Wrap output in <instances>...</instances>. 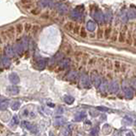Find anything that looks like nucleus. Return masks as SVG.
Masks as SVG:
<instances>
[{"instance_id": "f257e3e1", "label": "nucleus", "mask_w": 136, "mask_h": 136, "mask_svg": "<svg viewBox=\"0 0 136 136\" xmlns=\"http://www.w3.org/2000/svg\"><path fill=\"white\" fill-rule=\"evenodd\" d=\"M90 79H91V82L93 83L94 85H95L96 88H99L101 83V77L99 76V74H98V72H97L96 71H93L91 72Z\"/></svg>"}, {"instance_id": "f03ea898", "label": "nucleus", "mask_w": 136, "mask_h": 136, "mask_svg": "<svg viewBox=\"0 0 136 136\" xmlns=\"http://www.w3.org/2000/svg\"><path fill=\"white\" fill-rule=\"evenodd\" d=\"M80 85L82 86L83 88H85V89L90 88V86H91V83H90V79L86 74H83V75L81 76Z\"/></svg>"}, {"instance_id": "7ed1b4c3", "label": "nucleus", "mask_w": 136, "mask_h": 136, "mask_svg": "<svg viewBox=\"0 0 136 136\" xmlns=\"http://www.w3.org/2000/svg\"><path fill=\"white\" fill-rule=\"evenodd\" d=\"M6 34H7V37L9 38V40H13L15 37V34H16V31H15V27L14 26H10L8 29L5 30Z\"/></svg>"}, {"instance_id": "20e7f679", "label": "nucleus", "mask_w": 136, "mask_h": 136, "mask_svg": "<svg viewBox=\"0 0 136 136\" xmlns=\"http://www.w3.org/2000/svg\"><path fill=\"white\" fill-rule=\"evenodd\" d=\"M109 91L111 93H117V92L119 90V84L117 82H112V83L109 85Z\"/></svg>"}, {"instance_id": "39448f33", "label": "nucleus", "mask_w": 136, "mask_h": 136, "mask_svg": "<svg viewBox=\"0 0 136 136\" xmlns=\"http://www.w3.org/2000/svg\"><path fill=\"white\" fill-rule=\"evenodd\" d=\"M23 125H24V127L26 128V129H28V130L32 131V133H36L37 132V128L34 126L33 124H32L31 123H29V122H23Z\"/></svg>"}, {"instance_id": "423d86ee", "label": "nucleus", "mask_w": 136, "mask_h": 136, "mask_svg": "<svg viewBox=\"0 0 136 136\" xmlns=\"http://www.w3.org/2000/svg\"><path fill=\"white\" fill-rule=\"evenodd\" d=\"M134 90L132 89L131 88H127L125 89L124 91V95H125V98L127 100H131L134 98Z\"/></svg>"}, {"instance_id": "0eeeda50", "label": "nucleus", "mask_w": 136, "mask_h": 136, "mask_svg": "<svg viewBox=\"0 0 136 136\" xmlns=\"http://www.w3.org/2000/svg\"><path fill=\"white\" fill-rule=\"evenodd\" d=\"M70 62H71L70 59L65 58V59H63V60H60V62L59 63V66H60V68H61V69H65V68H66V67L70 65Z\"/></svg>"}, {"instance_id": "6e6552de", "label": "nucleus", "mask_w": 136, "mask_h": 136, "mask_svg": "<svg viewBox=\"0 0 136 136\" xmlns=\"http://www.w3.org/2000/svg\"><path fill=\"white\" fill-rule=\"evenodd\" d=\"M7 91L9 92V94H10V95H15L19 93V88L17 86H9V87H8Z\"/></svg>"}, {"instance_id": "1a4fd4ad", "label": "nucleus", "mask_w": 136, "mask_h": 136, "mask_svg": "<svg viewBox=\"0 0 136 136\" xmlns=\"http://www.w3.org/2000/svg\"><path fill=\"white\" fill-rule=\"evenodd\" d=\"M9 80L14 84H16L20 82V78H19L18 75L15 74V73H12V74L9 75Z\"/></svg>"}, {"instance_id": "9d476101", "label": "nucleus", "mask_w": 136, "mask_h": 136, "mask_svg": "<svg viewBox=\"0 0 136 136\" xmlns=\"http://www.w3.org/2000/svg\"><path fill=\"white\" fill-rule=\"evenodd\" d=\"M45 65H46V60H39L36 63V67L39 70L43 69L45 67Z\"/></svg>"}, {"instance_id": "9b49d317", "label": "nucleus", "mask_w": 136, "mask_h": 136, "mask_svg": "<svg viewBox=\"0 0 136 136\" xmlns=\"http://www.w3.org/2000/svg\"><path fill=\"white\" fill-rule=\"evenodd\" d=\"M9 105V101L8 100H4V101L0 102V110L5 111L8 108V106Z\"/></svg>"}, {"instance_id": "f8f14e48", "label": "nucleus", "mask_w": 136, "mask_h": 136, "mask_svg": "<svg viewBox=\"0 0 136 136\" xmlns=\"http://www.w3.org/2000/svg\"><path fill=\"white\" fill-rule=\"evenodd\" d=\"M77 77V71H71L66 75V78H67V80H74V79H76Z\"/></svg>"}, {"instance_id": "ddd939ff", "label": "nucleus", "mask_w": 136, "mask_h": 136, "mask_svg": "<svg viewBox=\"0 0 136 136\" xmlns=\"http://www.w3.org/2000/svg\"><path fill=\"white\" fill-rule=\"evenodd\" d=\"M64 28H65V31L71 32V31H72L73 29H74V24H73V22H71V21H69V22L65 23V26H64Z\"/></svg>"}, {"instance_id": "4468645a", "label": "nucleus", "mask_w": 136, "mask_h": 136, "mask_svg": "<svg viewBox=\"0 0 136 136\" xmlns=\"http://www.w3.org/2000/svg\"><path fill=\"white\" fill-rule=\"evenodd\" d=\"M74 101H75L74 98H73V97H71V96H70V95H65V96L64 97V101H65L67 105L73 104Z\"/></svg>"}, {"instance_id": "2eb2a0df", "label": "nucleus", "mask_w": 136, "mask_h": 136, "mask_svg": "<svg viewBox=\"0 0 136 136\" xmlns=\"http://www.w3.org/2000/svg\"><path fill=\"white\" fill-rule=\"evenodd\" d=\"M95 27H96V25H95V23L94 22V21H88V23H87V28L89 29V31L94 32Z\"/></svg>"}, {"instance_id": "dca6fc26", "label": "nucleus", "mask_w": 136, "mask_h": 136, "mask_svg": "<svg viewBox=\"0 0 136 136\" xmlns=\"http://www.w3.org/2000/svg\"><path fill=\"white\" fill-rule=\"evenodd\" d=\"M86 118L85 112H79L77 115L75 116V121H82Z\"/></svg>"}, {"instance_id": "f3484780", "label": "nucleus", "mask_w": 136, "mask_h": 136, "mask_svg": "<svg viewBox=\"0 0 136 136\" xmlns=\"http://www.w3.org/2000/svg\"><path fill=\"white\" fill-rule=\"evenodd\" d=\"M65 123V121L63 118H57L54 120V125H56V126H61V125H63Z\"/></svg>"}, {"instance_id": "a211bd4d", "label": "nucleus", "mask_w": 136, "mask_h": 136, "mask_svg": "<svg viewBox=\"0 0 136 136\" xmlns=\"http://www.w3.org/2000/svg\"><path fill=\"white\" fill-rule=\"evenodd\" d=\"M100 89H101V92L106 93V92L107 91V89H109V86L107 85V83L104 82V83H101V85H100Z\"/></svg>"}, {"instance_id": "6ab92c4d", "label": "nucleus", "mask_w": 136, "mask_h": 136, "mask_svg": "<svg viewBox=\"0 0 136 136\" xmlns=\"http://www.w3.org/2000/svg\"><path fill=\"white\" fill-rule=\"evenodd\" d=\"M23 30H24V26H23L22 24H18L15 26V31H16L17 35H20V34L22 33Z\"/></svg>"}, {"instance_id": "aec40b11", "label": "nucleus", "mask_w": 136, "mask_h": 136, "mask_svg": "<svg viewBox=\"0 0 136 136\" xmlns=\"http://www.w3.org/2000/svg\"><path fill=\"white\" fill-rule=\"evenodd\" d=\"M71 17H72L74 20H78L81 17V13L75 9L74 11H72V13H71Z\"/></svg>"}, {"instance_id": "412c9836", "label": "nucleus", "mask_w": 136, "mask_h": 136, "mask_svg": "<svg viewBox=\"0 0 136 136\" xmlns=\"http://www.w3.org/2000/svg\"><path fill=\"white\" fill-rule=\"evenodd\" d=\"M20 106H21V103L19 102V101H15V102H13V104H12L11 109L13 111H16L20 108Z\"/></svg>"}, {"instance_id": "4be33fe9", "label": "nucleus", "mask_w": 136, "mask_h": 136, "mask_svg": "<svg viewBox=\"0 0 136 136\" xmlns=\"http://www.w3.org/2000/svg\"><path fill=\"white\" fill-rule=\"evenodd\" d=\"M111 32H112V29H111V27H107V28H106V29H105L104 36H105V37H106V39H108L109 37H110Z\"/></svg>"}, {"instance_id": "5701e85b", "label": "nucleus", "mask_w": 136, "mask_h": 136, "mask_svg": "<svg viewBox=\"0 0 136 136\" xmlns=\"http://www.w3.org/2000/svg\"><path fill=\"white\" fill-rule=\"evenodd\" d=\"M123 123L126 125H130L133 123V119L131 118H129V117H125L124 118H123Z\"/></svg>"}, {"instance_id": "b1692460", "label": "nucleus", "mask_w": 136, "mask_h": 136, "mask_svg": "<svg viewBox=\"0 0 136 136\" xmlns=\"http://www.w3.org/2000/svg\"><path fill=\"white\" fill-rule=\"evenodd\" d=\"M103 36H104V31L101 29V28H99L97 30V37L98 38H102Z\"/></svg>"}, {"instance_id": "393cba45", "label": "nucleus", "mask_w": 136, "mask_h": 136, "mask_svg": "<svg viewBox=\"0 0 136 136\" xmlns=\"http://www.w3.org/2000/svg\"><path fill=\"white\" fill-rule=\"evenodd\" d=\"M0 35H1V37H2V39H3V41H4V42H6L8 39H9V38H8V37H7V34H6L5 30L2 31V32H0Z\"/></svg>"}, {"instance_id": "a878e982", "label": "nucleus", "mask_w": 136, "mask_h": 136, "mask_svg": "<svg viewBox=\"0 0 136 136\" xmlns=\"http://www.w3.org/2000/svg\"><path fill=\"white\" fill-rule=\"evenodd\" d=\"M118 41H119L120 43H123V42L125 41V34L123 33V32H120L119 37H118Z\"/></svg>"}, {"instance_id": "bb28decb", "label": "nucleus", "mask_w": 136, "mask_h": 136, "mask_svg": "<svg viewBox=\"0 0 136 136\" xmlns=\"http://www.w3.org/2000/svg\"><path fill=\"white\" fill-rule=\"evenodd\" d=\"M32 25H31L30 23H26V24H25L24 29H25V31H26V32H30V31L32 30Z\"/></svg>"}, {"instance_id": "cd10ccee", "label": "nucleus", "mask_w": 136, "mask_h": 136, "mask_svg": "<svg viewBox=\"0 0 136 136\" xmlns=\"http://www.w3.org/2000/svg\"><path fill=\"white\" fill-rule=\"evenodd\" d=\"M110 131H111V127H109L108 125H105L104 128H103V133L105 134H108Z\"/></svg>"}, {"instance_id": "c85d7f7f", "label": "nucleus", "mask_w": 136, "mask_h": 136, "mask_svg": "<svg viewBox=\"0 0 136 136\" xmlns=\"http://www.w3.org/2000/svg\"><path fill=\"white\" fill-rule=\"evenodd\" d=\"M18 123H19V119H18V118H17L16 116H14L13 118H12L11 124L14 125V126H15V125H17Z\"/></svg>"}, {"instance_id": "c756f323", "label": "nucleus", "mask_w": 136, "mask_h": 136, "mask_svg": "<svg viewBox=\"0 0 136 136\" xmlns=\"http://www.w3.org/2000/svg\"><path fill=\"white\" fill-rule=\"evenodd\" d=\"M80 36L82 37H87V32H86L85 29H84L83 27L81 28V30H80Z\"/></svg>"}, {"instance_id": "7c9ffc66", "label": "nucleus", "mask_w": 136, "mask_h": 136, "mask_svg": "<svg viewBox=\"0 0 136 136\" xmlns=\"http://www.w3.org/2000/svg\"><path fill=\"white\" fill-rule=\"evenodd\" d=\"M73 32H74L75 34L80 33V26H79L78 25H77V26L74 27V29H73Z\"/></svg>"}, {"instance_id": "2f4dec72", "label": "nucleus", "mask_w": 136, "mask_h": 136, "mask_svg": "<svg viewBox=\"0 0 136 136\" xmlns=\"http://www.w3.org/2000/svg\"><path fill=\"white\" fill-rule=\"evenodd\" d=\"M32 32H33V34H36L37 32H38V30H39V26H32Z\"/></svg>"}, {"instance_id": "473e14b6", "label": "nucleus", "mask_w": 136, "mask_h": 136, "mask_svg": "<svg viewBox=\"0 0 136 136\" xmlns=\"http://www.w3.org/2000/svg\"><path fill=\"white\" fill-rule=\"evenodd\" d=\"M98 131H99L98 128H95V129H93L91 130V135L92 136H95L97 134H98Z\"/></svg>"}, {"instance_id": "72a5a7b5", "label": "nucleus", "mask_w": 136, "mask_h": 136, "mask_svg": "<svg viewBox=\"0 0 136 136\" xmlns=\"http://www.w3.org/2000/svg\"><path fill=\"white\" fill-rule=\"evenodd\" d=\"M64 112V109L62 108V107H58V109H57V111H56V113H58V114H61V113H63Z\"/></svg>"}, {"instance_id": "f704fd0d", "label": "nucleus", "mask_w": 136, "mask_h": 136, "mask_svg": "<svg viewBox=\"0 0 136 136\" xmlns=\"http://www.w3.org/2000/svg\"><path fill=\"white\" fill-rule=\"evenodd\" d=\"M97 109L100 111H102V112H107L109 111L108 108H106V107H101V106H99V107H97Z\"/></svg>"}, {"instance_id": "c9c22d12", "label": "nucleus", "mask_w": 136, "mask_h": 136, "mask_svg": "<svg viewBox=\"0 0 136 136\" xmlns=\"http://www.w3.org/2000/svg\"><path fill=\"white\" fill-rule=\"evenodd\" d=\"M117 38H118L117 34H113V35L112 36V37H111V40H112V42H116L117 41Z\"/></svg>"}, {"instance_id": "e433bc0d", "label": "nucleus", "mask_w": 136, "mask_h": 136, "mask_svg": "<svg viewBox=\"0 0 136 136\" xmlns=\"http://www.w3.org/2000/svg\"><path fill=\"white\" fill-rule=\"evenodd\" d=\"M32 2V0H21V3L22 4H30Z\"/></svg>"}, {"instance_id": "4c0bfd02", "label": "nucleus", "mask_w": 136, "mask_h": 136, "mask_svg": "<svg viewBox=\"0 0 136 136\" xmlns=\"http://www.w3.org/2000/svg\"><path fill=\"white\" fill-rule=\"evenodd\" d=\"M40 12V9H33L32 11V13L33 14V15H38Z\"/></svg>"}, {"instance_id": "58836bf2", "label": "nucleus", "mask_w": 136, "mask_h": 136, "mask_svg": "<svg viewBox=\"0 0 136 136\" xmlns=\"http://www.w3.org/2000/svg\"><path fill=\"white\" fill-rule=\"evenodd\" d=\"M126 136H134V135L132 132H128L127 134H126Z\"/></svg>"}, {"instance_id": "ea45409f", "label": "nucleus", "mask_w": 136, "mask_h": 136, "mask_svg": "<svg viewBox=\"0 0 136 136\" xmlns=\"http://www.w3.org/2000/svg\"><path fill=\"white\" fill-rule=\"evenodd\" d=\"M95 60H96V59H95V58H94V59H92V60L89 61V64H94V62H95Z\"/></svg>"}, {"instance_id": "a19ab883", "label": "nucleus", "mask_w": 136, "mask_h": 136, "mask_svg": "<svg viewBox=\"0 0 136 136\" xmlns=\"http://www.w3.org/2000/svg\"><path fill=\"white\" fill-rule=\"evenodd\" d=\"M3 43H4V41H3V39H2V37H1V35H0V45L2 44Z\"/></svg>"}, {"instance_id": "79ce46f5", "label": "nucleus", "mask_w": 136, "mask_h": 136, "mask_svg": "<svg viewBox=\"0 0 136 136\" xmlns=\"http://www.w3.org/2000/svg\"><path fill=\"white\" fill-rule=\"evenodd\" d=\"M135 46H136V43H135Z\"/></svg>"}, {"instance_id": "37998d69", "label": "nucleus", "mask_w": 136, "mask_h": 136, "mask_svg": "<svg viewBox=\"0 0 136 136\" xmlns=\"http://www.w3.org/2000/svg\"><path fill=\"white\" fill-rule=\"evenodd\" d=\"M51 136H54V135H51Z\"/></svg>"}]
</instances>
